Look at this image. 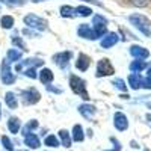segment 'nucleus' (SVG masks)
Segmentation results:
<instances>
[{"label": "nucleus", "instance_id": "obj_1", "mask_svg": "<svg viewBox=\"0 0 151 151\" xmlns=\"http://www.w3.org/2000/svg\"><path fill=\"white\" fill-rule=\"evenodd\" d=\"M129 21L133 24L136 29H139L145 36H150V35H151V21H150L145 15L133 14V15L129 17Z\"/></svg>", "mask_w": 151, "mask_h": 151}, {"label": "nucleus", "instance_id": "obj_2", "mask_svg": "<svg viewBox=\"0 0 151 151\" xmlns=\"http://www.w3.org/2000/svg\"><path fill=\"white\" fill-rule=\"evenodd\" d=\"M70 88H71V91L74 94H77L79 97H82L83 100H89V94H88L86 91V82L83 79H80L79 76H71L70 77Z\"/></svg>", "mask_w": 151, "mask_h": 151}, {"label": "nucleus", "instance_id": "obj_3", "mask_svg": "<svg viewBox=\"0 0 151 151\" xmlns=\"http://www.w3.org/2000/svg\"><path fill=\"white\" fill-rule=\"evenodd\" d=\"M24 24H26L27 27L30 29H35V30H45L47 29V20L45 18H41V17H38L35 14H29L24 17Z\"/></svg>", "mask_w": 151, "mask_h": 151}, {"label": "nucleus", "instance_id": "obj_4", "mask_svg": "<svg viewBox=\"0 0 151 151\" xmlns=\"http://www.w3.org/2000/svg\"><path fill=\"white\" fill-rule=\"evenodd\" d=\"M92 24H94L92 30H94L97 38H100V36H103V35L107 33V20L103 15H94Z\"/></svg>", "mask_w": 151, "mask_h": 151}, {"label": "nucleus", "instance_id": "obj_5", "mask_svg": "<svg viewBox=\"0 0 151 151\" xmlns=\"http://www.w3.org/2000/svg\"><path fill=\"white\" fill-rule=\"evenodd\" d=\"M113 73H115V68L112 67V64H110L109 59L103 58L101 60H98L95 77H106V76H112Z\"/></svg>", "mask_w": 151, "mask_h": 151}, {"label": "nucleus", "instance_id": "obj_6", "mask_svg": "<svg viewBox=\"0 0 151 151\" xmlns=\"http://www.w3.org/2000/svg\"><path fill=\"white\" fill-rule=\"evenodd\" d=\"M21 100L24 106H32L35 103H38L41 100V94L38 92L35 88H30V89H26L21 92Z\"/></svg>", "mask_w": 151, "mask_h": 151}, {"label": "nucleus", "instance_id": "obj_7", "mask_svg": "<svg viewBox=\"0 0 151 151\" xmlns=\"http://www.w3.org/2000/svg\"><path fill=\"white\" fill-rule=\"evenodd\" d=\"M0 77H2L3 85H12L15 82V76L11 71V62L8 59H5L2 62V73H0Z\"/></svg>", "mask_w": 151, "mask_h": 151}, {"label": "nucleus", "instance_id": "obj_8", "mask_svg": "<svg viewBox=\"0 0 151 151\" xmlns=\"http://www.w3.org/2000/svg\"><path fill=\"white\" fill-rule=\"evenodd\" d=\"M113 125H115V129L119 130V132L127 130V127H129V119H127V116H125L122 112H116L115 115H113Z\"/></svg>", "mask_w": 151, "mask_h": 151}, {"label": "nucleus", "instance_id": "obj_9", "mask_svg": "<svg viewBox=\"0 0 151 151\" xmlns=\"http://www.w3.org/2000/svg\"><path fill=\"white\" fill-rule=\"evenodd\" d=\"M71 56H73L71 52H62V53H58L53 56V62L59 68H67L71 60Z\"/></svg>", "mask_w": 151, "mask_h": 151}, {"label": "nucleus", "instance_id": "obj_10", "mask_svg": "<svg viewBox=\"0 0 151 151\" xmlns=\"http://www.w3.org/2000/svg\"><path fill=\"white\" fill-rule=\"evenodd\" d=\"M130 55L133 58H136L137 60H144V59H147L150 56V52L147 48L141 47V45H132L130 47Z\"/></svg>", "mask_w": 151, "mask_h": 151}, {"label": "nucleus", "instance_id": "obj_11", "mask_svg": "<svg viewBox=\"0 0 151 151\" xmlns=\"http://www.w3.org/2000/svg\"><path fill=\"white\" fill-rule=\"evenodd\" d=\"M77 35H79L80 38H86V40H91V41L97 40V36H95L92 27L88 26V24H80L79 29H77Z\"/></svg>", "mask_w": 151, "mask_h": 151}, {"label": "nucleus", "instance_id": "obj_12", "mask_svg": "<svg viewBox=\"0 0 151 151\" xmlns=\"http://www.w3.org/2000/svg\"><path fill=\"white\" fill-rule=\"evenodd\" d=\"M118 41H119V38H118V35H116L115 32L106 33V36L101 40V47H103V48H110V47L115 45Z\"/></svg>", "mask_w": 151, "mask_h": 151}, {"label": "nucleus", "instance_id": "obj_13", "mask_svg": "<svg viewBox=\"0 0 151 151\" xmlns=\"http://www.w3.org/2000/svg\"><path fill=\"white\" fill-rule=\"evenodd\" d=\"M79 112H80V115H82L83 118L91 119V118L95 115L97 109H95V106H92V104H80V106H79Z\"/></svg>", "mask_w": 151, "mask_h": 151}, {"label": "nucleus", "instance_id": "obj_14", "mask_svg": "<svg viewBox=\"0 0 151 151\" xmlns=\"http://www.w3.org/2000/svg\"><path fill=\"white\" fill-rule=\"evenodd\" d=\"M89 65H91L89 56H86V55L80 53L79 58H77V60H76V68L80 70V71H86L88 68H89Z\"/></svg>", "mask_w": 151, "mask_h": 151}, {"label": "nucleus", "instance_id": "obj_15", "mask_svg": "<svg viewBox=\"0 0 151 151\" xmlns=\"http://www.w3.org/2000/svg\"><path fill=\"white\" fill-rule=\"evenodd\" d=\"M24 144H26L29 148H32V150H35V148H38V147H41L40 137H38L35 133H29V134L24 136Z\"/></svg>", "mask_w": 151, "mask_h": 151}, {"label": "nucleus", "instance_id": "obj_16", "mask_svg": "<svg viewBox=\"0 0 151 151\" xmlns=\"http://www.w3.org/2000/svg\"><path fill=\"white\" fill-rule=\"evenodd\" d=\"M129 83H130L132 89H139V88H142V85H144V79L141 77V74L133 73V74L129 76Z\"/></svg>", "mask_w": 151, "mask_h": 151}, {"label": "nucleus", "instance_id": "obj_17", "mask_svg": "<svg viewBox=\"0 0 151 151\" xmlns=\"http://www.w3.org/2000/svg\"><path fill=\"white\" fill-rule=\"evenodd\" d=\"M53 79H55V76H53V71L50 70V68H42L40 71V82L42 85L47 86L50 82H53Z\"/></svg>", "mask_w": 151, "mask_h": 151}, {"label": "nucleus", "instance_id": "obj_18", "mask_svg": "<svg viewBox=\"0 0 151 151\" xmlns=\"http://www.w3.org/2000/svg\"><path fill=\"white\" fill-rule=\"evenodd\" d=\"M44 65V60L42 59H26V60H23L21 64H18L17 67H15V70L17 71H20L23 67H42Z\"/></svg>", "mask_w": 151, "mask_h": 151}, {"label": "nucleus", "instance_id": "obj_19", "mask_svg": "<svg viewBox=\"0 0 151 151\" xmlns=\"http://www.w3.org/2000/svg\"><path fill=\"white\" fill-rule=\"evenodd\" d=\"M85 139V134H83V129L80 124H76L73 127V136H71V141L74 142H82Z\"/></svg>", "mask_w": 151, "mask_h": 151}, {"label": "nucleus", "instance_id": "obj_20", "mask_svg": "<svg viewBox=\"0 0 151 151\" xmlns=\"http://www.w3.org/2000/svg\"><path fill=\"white\" fill-rule=\"evenodd\" d=\"M5 103L8 104L9 109H17L18 107V100L14 92H6L5 94Z\"/></svg>", "mask_w": 151, "mask_h": 151}, {"label": "nucleus", "instance_id": "obj_21", "mask_svg": "<svg viewBox=\"0 0 151 151\" xmlns=\"http://www.w3.org/2000/svg\"><path fill=\"white\" fill-rule=\"evenodd\" d=\"M59 139L62 142V147H65V148H70L71 147V137H70V133L65 129L59 130Z\"/></svg>", "mask_w": 151, "mask_h": 151}, {"label": "nucleus", "instance_id": "obj_22", "mask_svg": "<svg viewBox=\"0 0 151 151\" xmlns=\"http://www.w3.org/2000/svg\"><path fill=\"white\" fill-rule=\"evenodd\" d=\"M23 56V52L21 50H15V48H11L8 50V53H6V59L9 62H15V60H20Z\"/></svg>", "mask_w": 151, "mask_h": 151}, {"label": "nucleus", "instance_id": "obj_23", "mask_svg": "<svg viewBox=\"0 0 151 151\" xmlns=\"http://www.w3.org/2000/svg\"><path fill=\"white\" fill-rule=\"evenodd\" d=\"M74 14L76 17H89L92 14V9L88 6H77V8H74Z\"/></svg>", "mask_w": 151, "mask_h": 151}, {"label": "nucleus", "instance_id": "obj_24", "mask_svg": "<svg viewBox=\"0 0 151 151\" xmlns=\"http://www.w3.org/2000/svg\"><path fill=\"white\" fill-rule=\"evenodd\" d=\"M145 68H147V64H145L144 60H133L132 64H130V71L132 73H137V74H139Z\"/></svg>", "mask_w": 151, "mask_h": 151}, {"label": "nucleus", "instance_id": "obj_25", "mask_svg": "<svg viewBox=\"0 0 151 151\" xmlns=\"http://www.w3.org/2000/svg\"><path fill=\"white\" fill-rule=\"evenodd\" d=\"M8 129H9V132L11 133H18V130H20V119L18 118H9V121H8Z\"/></svg>", "mask_w": 151, "mask_h": 151}, {"label": "nucleus", "instance_id": "obj_26", "mask_svg": "<svg viewBox=\"0 0 151 151\" xmlns=\"http://www.w3.org/2000/svg\"><path fill=\"white\" fill-rule=\"evenodd\" d=\"M0 26H2L3 29H11V27H14V17H11V15H3L2 18H0Z\"/></svg>", "mask_w": 151, "mask_h": 151}, {"label": "nucleus", "instance_id": "obj_27", "mask_svg": "<svg viewBox=\"0 0 151 151\" xmlns=\"http://www.w3.org/2000/svg\"><path fill=\"white\" fill-rule=\"evenodd\" d=\"M60 15L62 17H65V18H76V14H74V8L73 6H62L60 8Z\"/></svg>", "mask_w": 151, "mask_h": 151}, {"label": "nucleus", "instance_id": "obj_28", "mask_svg": "<svg viewBox=\"0 0 151 151\" xmlns=\"http://www.w3.org/2000/svg\"><path fill=\"white\" fill-rule=\"evenodd\" d=\"M36 127H38V121H36V119H30V121L23 127V134L26 136V134L32 133V130H35Z\"/></svg>", "mask_w": 151, "mask_h": 151}, {"label": "nucleus", "instance_id": "obj_29", "mask_svg": "<svg viewBox=\"0 0 151 151\" xmlns=\"http://www.w3.org/2000/svg\"><path fill=\"white\" fill-rule=\"evenodd\" d=\"M44 142H45V145H47V147H53V148H56V147H59V145H60V144H59V141L56 139V136H53V134L47 136Z\"/></svg>", "mask_w": 151, "mask_h": 151}, {"label": "nucleus", "instance_id": "obj_30", "mask_svg": "<svg viewBox=\"0 0 151 151\" xmlns=\"http://www.w3.org/2000/svg\"><path fill=\"white\" fill-rule=\"evenodd\" d=\"M0 2L8 6H23L26 3V0H0Z\"/></svg>", "mask_w": 151, "mask_h": 151}, {"label": "nucleus", "instance_id": "obj_31", "mask_svg": "<svg viewBox=\"0 0 151 151\" xmlns=\"http://www.w3.org/2000/svg\"><path fill=\"white\" fill-rule=\"evenodd\" d=\"M12 44H14L15 47H18L20 50H26V45H24V42H23V40L20 36H12Z\"/></svg>", "mask_w": 151, "mask_h": 151}, {"label": "nucleus", "instance_id": "obj_32", "mask_svg": "<svg viewBox=\"0 0 151 151\" xmlns=\"http://www.w3.org/2000/svg\"><path fill=\"white\" fill-rule=\"evenodd\" d=\"M112 85H115V88H118L119 91H127V86H125V82L122 80V79H115L112 82Z\"/></svg>", "mask_w": 151, "mask_h": 151}, {"label": "nucleus", "instance_id": "obj_33", "mask_svg": "<svg viewBox=\"0 0 151 151\" xmlns=\"http://www.w3.org/2000/svg\"><path fill=\"white\" fill-rule=\"evenodd\" d=\"M23 74H24V76H27L29 79H36V77H38V74H36V68H35V67H29V68H26Z\"/></svg>", "mask_w": 151, "mask_h": 151}, {"label": "nucleus", "instance_id": "obj_34", "mask_svg": "<svg viewBox=\"0 0 151 151\" xmlns=\"http://www.w3.org/2000/svg\"><path fill=\"white\" fill-rule=\"evenodd\" d=\"M2 144H3L5 150H8V151L14 150V145H12V142H11V139H9L8 136H2Z\"/></svg>", "mask_w": 151, "mask_h": 151}, {"label": "nucleus", "instance_id": "obj_35", "mask_svg": "<svg viewBox=\"0 0 151 151\" xmlns=\"http://www.w3.org/2000/svg\"><path fill=\"white\" fill-rule=\"evenodd\" d=\"M142 88H145V89H151V67L148 68V73H147V77L144 79Z\"/></svg>", "mask_w": 151, "mask_h": 151}, {"label": "nucleus", "instance_id": "obj_36", "mask_svg": "<svg viewBox=\"0 0 151 151\" xmlns=\"http://www.w3.org/2000/svg\"><path fill=\"white\" fill-rule=\"evenodd\" d=\"M130 3L133 6H137V8H144L150 3V0H130Z\"/></svg>", "mask_w": 151, "mask_h": 151}, {"label": "nucleus", "instance_id": "obj_37", "mask_svg": "<svg viewBox=\"0 0 151 151\" xmlns=\"http://www.w3.org/2000/svg\"><path fill=\"white\" fill-rule=\"evenodd\" d=\"M47 91H52V92H56V94H60V89H58V88H53L52 85H47Z\"/></svg>", "mask_w": 151, "mask_h": 151}, {"label": "nucleus", "instance_id": "obj_38", "mask_svg": "<svg viewBox=\"0 0 151 151\" xmlns=\"http://www.w3.org/2000/svg\"><path fill=\"white\" fill-rule=\"evenodd\" d=\"M23 33H24V35H27V36H36L35 32H32V30H29V29H26V27L23 29Z\"/></svg>", "mask_w": 151, "mask_h": 151}, {"label": "nucleus", "instance_id": "obj_39", "mask_svg": "<svg viewBox=\"0 0 151 151\" xmlns=\"http://www.w3.org/2000/svg\"><path fill=\"white\" fill-rule=\"evenodd\" d=\"M32 2H35V3H38V2H44V0H32Z\"/></svg>", "mask_w": 151, "mask_h": 151}, {"label": "nucleus", "instance_id": "obj_40", "mask_svg": "<svg viewBox=\"0 0 151 151\" xmlns=\"http://www.w3.org/2000/svg\"><path fill=\"white\" fill-rule=\"evenodd\" d=\"M147 106H148V107H150V109H151V103H148V104H147Z\"/></svg>", "mask_w": 151, "mask_h": 151}, {"label": "nucleus", "instance_id": "obj_41", "mask_svg": "<svg viewBox=\"0 0 151 151\" xmlns=\"http://www.w3.org/2000/svg\"><path fill=\"white\" fill-rule=\"evenodd\" d=\"M0 115H2V109H0Z\"/></svg>", "mask_w": 151, "mask_h": 151}, {"label": "nucleus", "instance_id": "obj_42", "mask_svg": "<svg viewBox=\"0 0 151 151\" xmlns=\"http://www.w3.org/2000/svg\"><path fill=\"white\" fill-rule=\"evenodd\" d=\"M20 151H26V150H20Z\"/></svg>", "mask_w": 151, "mask_h": 151}, {"label": "nucleus", "instance_id": "obj_43", "mask_svg": "<svg viewBox=\"0 0 151 151\" xmlns=\"http://www.w3.org/2000/svg\"><path fill=\"white\" fill-rule=\"evenodd\" d=\"M112 151H115V150H112Z\"/></svg>", "mask_w": 151, "mask_h": 151}]
</instances>
